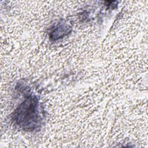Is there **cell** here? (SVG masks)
Listing matches in <instances>:
<instances>
[{
  "mask_svg": "<svg viewBox=\"0 0 148 148\" xmlns=\"http://www.w3.org/2000/svg\"><path fill=\"white\" fill-rule=\"evenodd\" d=\"M13 120L23 130L33 131L40 125L39 101L36 97L30 95L14 112Z\"/></svg>",
  "mask_w": 148,
  "mask_h": 148,
  "instance_id": "1",
  "label": "cell"
},
{
  "mask_svg": "<svg viewBox=\"0 0 148 148\" xmlns=\"http://www.w3.org/2000/svg\"><path fill=\"white\" fill-rule=\"evenodd\" d=\"M71 27L65 22H60L56 24L50 32V37L52 40H57L71 32Z\"/></svg>",
  "mask_w": 148,
  "mask_h": 148,
  "instance_id": "2",
  "label": "cell"
}]
</instances>
